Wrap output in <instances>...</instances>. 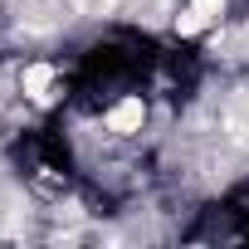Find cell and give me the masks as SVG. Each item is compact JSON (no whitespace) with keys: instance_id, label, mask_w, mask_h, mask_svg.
I'll list each match as a JSON object with an SVG mask.
<instances>
[{"instance_id":"obj_1","label":"cell","mask_w":249,"mask_h":249,"mask_svg":"<svg viewBox=\"0 0 249 249\" xmlns=\"http://www.w3.org/2000/svg\"><path fill=\"white\" fill-rule=\"evenodd\" d=\"M215 15H220V0H196L191 10L176 15V30H181V35H196V30H205Z\"/></svg>"},{"instance_id":"obj_3","label":"cell","mask_w":249,"mask_h":249,"mask_svg":"<svg viewBox=\"0 0 249 249\" xmlns=\"http://www.w3.org/2000/svg\"><path fill=\"white\" fill-rule=\"evenodd\" d=\"M49 83H54V69H49V64L25 69V93H30L35 103H49Z\"/></svg>"},{"instance_id":"obj_2","label":"cell","mask_w":249,"mask_h":249,"mask_svg":"<svg viewBox=\"0 0 249 249\" xmlns=\"http://www.w3.org/2000/svg\"><path fill=\"white\" fill-rule=\"evenodd\" d=\"M107 127H112V132H137V127H142V98H122V103L107 112Z\"/></svg>"}]
</instances>
